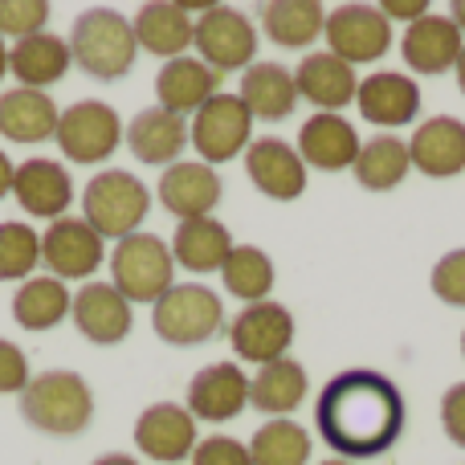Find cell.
<instances>
[{
    "mask_svg": "<svg viewBox=\"0 0 465 465\" xmlns=\"http://www.w3.org/2000/svg\"><path fill=\"white\" fill-rule=\"evenodd\" d=\"M314 425L343 461L380 458L404 433V396L384 371L347 368L319 392Z\"/></svg>",
    "mask_w": 465,
    "mask_h": 465,
    "instance_id": "6da1fadb",
    "label": "cell"
},
{
    "mask_svg": "<svg viewBox=\"0 0 465 465\" xmlns=\"http://www.w3.org/2000/svg\"><path fill=\"white\" fill-rule=\"evenodd\" d=\"M21 417H25V425H33L37 433L78 437V433H86L90 420H94V392H90L86 380L70 368L41 371L21 392Z\"/></svg>",
    "mask_w": 465,
    "mask_h": 465,
    "instance_id": "7a4b0ae2",
    "label": "cell"
},
{
    "mask_svg": "<svg viewBox=\"0 0 465 465\" xmlns=\"http://www.w3.org/2000/svg\"><path fill=\"white\" fill-rule=\"evenodd\" d=\"M139 54L135 29L114 8H86L70 29V57L94 82H119L131 74Z\"/></svg>",
    "mask_w": 465,
    "mask_h": 465,
    "instance_id": "3957f363",
    "label": "cell"
},
{
    "mask_svg": "<svg viewBox=\"0 0 465 465\" xmlns=\"http://www.w3.org/2000/svg\"><path fill=\"white\" fill-rule=\"evenodd\" d=\"M152 213V193L135 172L123 168H106L94 180H86L82 193V221L98 232L103 241H123L131 232H139V225Z\"/></svg>",
    "mask_w": 465,
    "mask_h": 465,
    "instance_id": "277c9868",
    "label": "cell"
},
{
    "mask_svg": "<svg viewBox=\"0 0 465 465\" xmlns=\"http://www.w3.org/2000/svg\"><path fill=\"white\" fill-rule=\"evenodd\" d=\"M111 286L119 290L131 306L135 302L155 306L176 286V257H172L168 241L155 237V232H131V237L114 241Z\"/></svg>",
    "mask_w": 465,
    "mask_h": 465,
    "instance_id": "5b68a950",
    "label": "cell"
},
{
    "mask_svg": "<svg viewBox=\"0 0 465 465\" xmlns=\"http://www.w3.org/2000/svg\"><path fill=\"white\" fill-rule=\"evenodd\" d=\"M225 306L221 294L201 282H176L160 302L152 306V331L168 347H201L221 335Z\"/></svg>",
    "mask_w": 465,
    "mask_h": 465,
    "instance_id": "8992f818",
    "label": "cell"
},
{
    "mask_svg": "<svg viewBox=\"0 0 465 465\" xmlns=\"http://www.w3.org/2000/svg\"><path fill=\"white\" fill-rule=\"evenodd\" d=\"M193 49L201 54V62L217 74L249 70V65L257 62V25L249 21L241 8L213 5L209 13L196 16Z\"/></svg>",
    "mask_w": 465,
    "mask_h": 465,
    "instance_id": "52a82bcc",
    "label": "cell"
},
{
    "mask_svg": "<svg viewBox=\"0 0 465 465\" xmlns=\"http://www.w3.org/2000/svg\"><path fill=\"white\" fill-rule=\"evenodd\" d=\"M123 119L114 106H106L103 98H82V103L65 106L57 119V147L65 152V160L74 163H103L119 152L123 143Z\"/></svg>",
    "mask_w": 465,
    "mask_h": 465,
    "instance_id": "ba28073f",
    "label": "cell"
},
{
    "mask_svg": "<svg viewBox=\"0 0 465 465\" xmlns=\"http://www.w3.org/2000/svg\"><path fill=\"white\" fill-rule=\"evenodd\" d=\"M188 143L201 152V163H229L253 143V114L237 94H213L188 123Z\"/></svg>",
    "mask_w": 465,
    "mask_h": 465,
    "instance_id": "9c48e42d",
    "label": "cell"
},
{
    "mask_svg": "<svg viewBox=\"0 0 465 465\" xmlns=\"http://www.w3.org/2000/svg\"><path fill=\"white\" fill-rule=\"evenodd\" d=\"M327 54L343 57L347 65L380 62L392 49V21L380 13V5H339L327 13Z\"/></svg>",
    "mask_w": 465,
    "mask_h": 465,
    "instance_id": "30bf717a",
    "label": "cell"
},
{
    "mask_svg": "<svg viewBox=\"0 0 465 465\" xmlns=\"http://www.w3.org/2000/svg\"><path fill=\"white\" fill-rule=\"evenodd\" d=\"M229 343L241 360L257 363V368H265V363H273V360H286L290 343H294V314L282 302H270V298L253 302L232 319Z\"/></svg>",
    "mask_w": 465,
    "mask_h": 465,
    "instance_id": "8fae6325",
    "label": "cell"
},
{
    "mask_svg": "<svg viewBox=\"0 0 465 465\" xmlns=\"http://www.w3.org/2000/svg\"><path fill=\"white\" fill-rule=\"evenodd\" d=\"M106 253V241L82 217H62L41 232V262L49 265V278L57 282H86L98 273Z\"/></svg>",
    "mask_w": 465,
    "mask_h": 465,
    "instance_id": "7c38bea8",
    "label": "cell"
},
{
    "mask_svg": "<svg viewBox=\"0 0 465 465\" xmlns=\"http://www.w3.org/2000/svg\"><path fill=\"white\" fill-rule=\"evenodd\" d=\"M245 172L253 180V188L270 201H298L306 193V163L298 155V147H290L286 139L265 135L253 139L245 147Z\"/></svg>",
    "mask_w": 465,
    "mask_h": 465,
    "instance_id": "4fadbf2b",
    "label": "cell"
},
{
    "mask_svg": "<svg viewBox=\"0 0 465 465\" xmlns=\"http://www.w3.org/2000/svg\"><path fill=\"white\" fill-rule=\"evenodd\" d=\"M135 445L143 458L163 461V465H176L184 458H193L196 450V420L188 409L172 401L160 404H147L135 420Z\"/></svg>",
    "mask_w": 465,
    "mask_h": 465,
    "instance_id": "5bb4252c",
    "label": "cell"
},
{
    "mask_svg": "<svg viewBox=\"0 0 465 465\" xmlns=\"http://www.w3.org/2000/svg\"><path fill=\"white\" fill-rule=\"evenodd\" d=\"M155 196L172 217L201 221L213 217V209L221 204V176L201 160H180L163 168V176L155 180Z\"/></svg>",
    "mask_w": 465,
    "mask_h": 465,
    "instance_id": "9a60e30c",
    "label": "cell"
},
{
    "mask_svg": "<svg viewBox=\"0 0 465 465\" xmlns=\"http://www.w3.org/2000/svg\"><path fill=\"white\" fill-rule=\"evenodd\" d=\"M70 319L94 347H114L131 335V302L111 282H86L70 302Z\"/></svg>",
    "mask_w": 465,
    "mask_h": 465,
    "instance_id": "2e32d148",
    "label": "cell"
},
{
    "mask_svg": "<svg viewBox=\"0 0 465 465\" xmlns=\"http://www.w3.org/2000/svg\"><path fill=\"white\" fill-rule=\"evenodd\" d=\"M249 404V376L237 368V363L221 360L201 368L193 380H188V412L193 420H232L241 417Z\"/></svg>",
    "mask_w": 465,
    "mask_h": 465,
    "instance_id": "e0dca14e",
    "label": "cell"
},
{
    "mask_svg": "<svg viewBox=\"0 0 465 465\" xmlns=\"http://www.w3.org/2000/svg\"><path fill=\"white\" fill-rule=\"evenodd\" d=\"M13 196L29 217H41L54 225L74 204V180L65 172V163H57V160H25V163H16Z\"/></svg>",
    "mask_w": 465,
    "mask_h": 465,
    "instance_id": "ac0fdd59",
    "label": "cell"
},
{
    "mask_svg": "<svg viewBox=\"0 0 465 465\" xmlns=\"http://www.w3.org/2000/svg\"><path fill=\"white\" fill-rule=\"evenodd\" d=\"M409 160L420 176L450 180L465 172V123L453 114L425 119L409 139Z\"/></svg>",
    "mask_w": 465,
    "mask_h": 465,
    "instance_id": "d6986e66",
    "label": "cell"
},
{
    "mask_svg": "<svg viewBox=\"0 0 465 465\" xmlns=\"http://www.w3.org/2000/svg\"><path fill=\"white\" fill-rule=\"evenodd\" d=\"M123 143L147 168H172V163H180V152L188 147V119L163 111V106H147L127 123Z\"/></svg>",
    "mask_w": 465,
    "mask_h": 465,
    "instance_id": "ffe728a7",
    "label": "cell"
},
{
    "mask_svg": "<svg viewBox=\"0 0 465 465\" xmlns=\"http://www.w3.org/2000/svg\"><path fill=\"white\" fill-rule=\"evenodd\" d=\"M294 86L298 98H306L311 106H319V114H339L347 103H355L360 94V78H355V65H347L335 54H306L294 70Z\"/></svg>",
    "mask_w": 465,
    "mask_h": 465,
    "instance_id": "44dd1931",
    "label": "cell"
},
{
    "mask_svg": "<svg viewBox=\"0 0 465 465\" xmlns=\"http://www.w3.org/2000/svg\"><path fill=\"white\" fill-rule=\"evenodd\" d=\"M355 106H360V114L368 123H376V127H409L420 114V86L409 74L376 70L360 82Z\"/></svg>",
    "mask_w": 465,
    "mask_h": 465,
    "instance_id": "7402d4cb",
    "label": "cell"
},
{
    "mask_svg": "<svg viewBox=\"0 0 465 465\" xmlns=\"http://www.w3.org/2000/svg\"><path fill=\"white\" fill-rule=\"evenodd\" d=\"M360 131L343 114H311L298 131V155L306 168L319 172H347L360 160Z\"/></svg>",
    "mask_w": 465,
    "mask_h": 465,
    "instance_id": "603a6c76",
    "label": "cell"
},
{
    "mask_svg": "<svg viewBox=\"0 0 465 465\" xmlns=\"http://www.w3.org/2000/svg\"><path fill=\"white\" fill-rule=\"evenodd\" d=\"M461 29L450 21V16H420V21H412L409 29H404L401 37V57L409 62V70L417 74H450L458 70V57H461Z\"/></svg>",
    "mask_w": 465,
    "mask_h": 465,
    "instance_id": "cb8c5ba5",
    "label": "cell"
},
{
    "mask_svg": "<svg viewBox=\"0 0 465 465\" xmlns=\"http://www.w3.org/2000/svg\"><path fill=\"white\" fill-rule=\"evenodd\" d=\"M131 29H135V41L143 54H155V57H163V62H172V57H184L188 49H193L196 21L176 0H147V5H139Z\"/></svg>",
    "mask_w": 465,
    "mask_h": 465,
    "instance_id": "d4e9b609",
    "label": "cell"
},
{
    "mask_svg": "<svg viewBox=\"0 0 465 465\" xmlns=\"http://www.w3.org/2000/svg\"><path fill=\"white\" fill-rule=\"evenodd\" d=\"M217 86H221V74L209 70L201 57H188V54L172 57V62H163L160 74H155V98H160L155 106L188 119V114L201 111L213 94H221Z\"/></svg>",
    "mask_w": 465,
    "mask_h": 465,
    "instance_id": "484cf974",
    "label": "cell"
},
{
    "mask_svg": "<svg viewBox=\"0 0 465 465\" xmlns=\"http://www.w3.org/2000/svg\"><path fill=\"white\" fill-rule=\"evenodd\" d=\"M57 103L45 90H25L13 86L0 94V135L8 143H45L57 135Z\"/></svg>",
    "mask_w": 465,
    "mask_h": 465,
    "instance_id": "4316f807",
    "label": "cell"
},
{
    "mask_svg": "<svg viewBox=\"0 0 465 465\" xmlns=\"http://www.w3.org/2000/svg\"><path fill=\"white\" fill-rule=\"evenodd\" d=\"M70 41H62L57 33H33L21 37L8 49V74L21 82L25 90H45L54 82H62L70 74Z\"/></svg>",
    "mask_w": 465,
    "mask_h": 465,
    "instance_id": "83f0119b",
    "label": "cell"
},
{
    "mask_svg": "<svg viewBox=\"0 0 465 465\" xmlns=\"http://www.w3.org/2000/svg\"><path fill=\"white\" fill-rule=\"evenodd\" d=\"M237 98L245 103V111L253 119H290L298 106V86L294 74L286 70L282 62H253L245 74H241V90Z\"/></svg>",
    "mask_w": 465,
    "mask_h": 465,
    "instance_id": "f1b7e54d",
    "label": "cell"
},
{
    "mask_svg": "<svg viewBox=\"0 0 465 465\" xmlns=\"http://www.w3.org/2000/svg\"><path fill=\"white\" fill-rule=\"evenodd\" d=\"M306 392H311L306 368L298 360H290V355L257 368V376L249 380V404L257 412H265L270 420H286L306 401Z\"/></svg>",
    "mask_w": 465,
    "mask_h": 465,
    "instance_id": "f546056e",
    "label": "cell"
},
{
    "mask_svg": "<svg viewBox=\"0 0 465 465\" xmlns=\"http://www.w3.org/2000/svg\"><path fill=\"white\" fill-rule=\"evenodd\" d=\"M232 253V237L217 217H201V221H180L176 237H172V257L176 265L193 273H221V265Z\"/></svg>",
    "mask_w": 465,
    "mask_h": 465,
    "instance_id": "4dcf8cb0",
    "label": "cell"
},
{
    "mask_svg": "<svg viewBox=\"0 0 465 465\" xmlns=\"http://www.w3.org/2000/svg\"><path fill=\"white\" fill-rule=\"evenodd\" d=\"M262 29L273 45L306 49L327 29V8L319 0H270L262 5Z\"/></svg>",
    "mask_w": 465,
    "mask_h": 465,
    "instance_id": "1f68e13d",
    "label": "cell"
},
{
    "mask_svg": "<svg viewBox=\"0 0 465 465\" xmlns=\"http://www.w3.org/2000/svg\"><path fill=\"white\" fill-rule=\"evenodd\" d=\"M70 302L74 298L65 290V282L49 278V273H33L13 294V319L25 331H54L57 322L70 319Z\"/></svg>",
    "mask_w": 465,
    "mask_h": 465,
    "instance_id": "d6a6232c",
    "label": "cell"
},
{
    "mask_svg": "<svg viewBox=\"0 0 465 465\" xmlns=\"http://www.w3.org/2000/svg\"><path fill=\"white\" fill-rule=\"evenodd\" d=\"M355 184L368 188V193H392L404 184V176L412 172L409 160V143L396 135H376L360 147V160H355Z\"/></svg>",
    "mask_w": 465,
    "mask_h": 465,
    "instance_id": "836d02e7",
    "label": "cell"
},
{
    "mask_svg": "<svg viewBox=\"0 0 465 465\" xmlns=\"http://www.w3.org/2000/svg\"><path fill=\"white\" fill-rule=\"evenodd\" d=\"M221 282L232 298H241L245 306L265 302L273 290V262L265 249L257 245H232L229 262L221 265Z\"/></svg>",
    "mask_w": 465,
    "mask_h": 465,
    "instance_id": "e575fe53",
    "label": "cell"
},
{
    "mask_svg": "<svg viewBox=\"0 0 465 465\" xmlns=\"http://www.w3.org/2000/svg\"><path fill=\"white\" fill-rule=\"evenodd\" d=\"M253 465H306L311 461V433L294 420H265L249 441Z\"/></svg>",
    "mask_w": 465,
    "mask_h": 465,
    "instance_id": "d590c367",
    "label": "cell"
},
{
    "mask_svg": "<svg viewBox=\"0 0 465 465\" xmlns=\"http://www.w3.org/2000/svg\"><path fill=\"white\" fill-rule=\"evenodd\" d=\"M41 262V237L25 221H0V282H29Z\"/></svg>",
    "mask_w": 465,
    "mask_h": 465,
    "instance_id": "8d00e7d4",
    "label": "cell"
},
{
    "mask_svg": "<svg viewBox=\"0 0 465 465\" xmlns=\"http://www.w3.org/2000/svg\"><path fill=\"white\" fill-rule=\"evenodd\" d=\"M49 5L45 0H0V37H33L45 33Z\"/></svg>",
    "mask_w": 465,
    "mask_h": 465,
    "instance_id": "74e56055",
    "label": "cell"
},
{
    "mask_svg": "<svg viewBox=\"0 0 465 465\" xmlns=\"http://www.w3.org/2000/svg\"><path fill=\"white\" fill-rule=\"evenodd\" d=\"M433 294L445 306H465V249H450L433 265Z\"/></svg>",
    "mask_w": 465,
    "mask_h": 465,
    "instance_id": "f35d334b",
    "label": "cell"
},
{
    "mask_svg": "<svg viewBox=\"0 0 465 465\" xmlns=\"http://www.w3.org/2000/svg\"><path fill=\"white\" fill-rule=\"evenodd\" d=\"M193 465H253V461H249V445L232 441L225 433H213L204 441H196Z\"/></svg>",
    "mask_w": 465,
    "mask_h": 465,
    "instance_id": "ab89813d",
    "label": "cell"
},
{
    "mask_svg": "<svg viewBox=\"0 0 465 465\" xmlns=\"http://www.w3.org/2000/svg\"><path fill=\"white\" fill-rule=\"evenodd\" d=\"M29 360L13 339H0V396H21L29 388Z\"/></svg>",
    "mask_w": 465,
    "mask_h": 465,
    "instance_id": "60d3db41",
    "label": "cell"
},
{
    "mask_svg": "<svg viewBox=\"0 0 465 465\" xmlns=\"http://www.w3.org/2000/svg\"><path fill=\"white\" fill-rule=\"evenodd\" d=\"M441 429L453 445L465 450V384H453L450 392L441 396Z\"/></svg>",
    "mask_w": 465,
    "mask_h": 465,
    "instance_id": "b9f144b4",
    "label": "cell"
},
{
    "mask_svg": "<svg viewBox=\"0 0 465 465\" xmlns=\"http://www.w3.org/2000/svg\"><path fill=\"white\" fill-rule=\"evenodd\" d=\"M380 13L388 16V21H420V16H429V5L425 0H388V5H380Z\"/></svg>",
    "mask_w": 465,
    "mask_h": 465,
    "instance_id": "7bdbcfd3",
    "label": "cell"
},
{
    "mask_svg": "<svg viewBox=\"0 0 465 465\" xmlns=\"http://www.w3.org/2000/svg\"><path fill=\"white\" fill-rule=\"evenodd\" d=\"M13 176H16V163L8 160L5 152H0V201H5V196L13 193Z\"/></svg>",
    "mask_w": 465,
    "mask_h": 465,
    "instance_id": "ee69618b",
    "label": "cell"
},
{
    "mask_svg": "<svg viewBox=\"0 0 465 465\" xmlns=\"http://www.w3.org/2000/svg\"><path fill=\"white\" fill-rule=\"evenodd\" d=\"M90 465H139L131 453H106V458H98V461H90Z\"/></svg>",
    "mask_w": 465,
    "mask_h": 465,
    "instance_id": "f6af8a7d",
    "label": "cell"
},
{
    "mask_svg": "<svg viewBox=\"0 0 465 465\" xmlns=\"http://www.w3.org/2000/svg\"><path fill=\"white\" fill-rule=\"evenodd\" d=\"M450 21H453V25H458V29L465 33V0H458V5L450 8Z\"/></svg>",
    "mask_w": 465,
    "mask_h": 465,
    "instance_id": "bcb514c9",
    "label": "cell"
},
{
    "mask_svg": "<svg viewBox=\"0 0 465 465\" xmlns=\"http://www.w3.org/2000/svg\"><path fill=\"white\" fill-rule=\"evenodd\" d=\"M5 74H8V45H5V37H0V82H5Z\"/></svg>",
    "mask_w": 465,
    "mask_h": 465,
    "instance_id": "7dc6e473",
    "label": "cell"
},
{
    "mask_svg": "<svg viewBox=\"0 0 465 465\" xmlns=\"http://www.w3.org/2000/svg\"><path fill=\"white\" fill-rule=\"evenodd\" d=\"M453 74H458V86H461V94H465V45H461V57H458V70H453Z\"/></svg>",
    "mask_w": 465,
    "mask_h": 465,
    "instance_id": "c3c4849f",
    "label": "cell"
},
{
    "mask_svg": "<svg viewBox=\"0 0 465 465\" xmlns=\"http://www.w3.org/2000/svg\"><path fill=\"white\" fill-rule=\"evenodd\" d=\"M319 465H351V461H343V458H339V461H319Z\"/></svg>",
    "mask_w": 465,
    "mask_h": 465,
    "instance_id": "681fc988",
    "label": "cell"
},
{
    "mask_svg": "<svg viewBox=\"0 0 465 465\" xmlns=\"http://www.w3.org/2000/svg\"><path fill=\"white\" fill-rule=\"evenodd\" d=\"M461 355H465V335H461Z\"/></svg>",
    "mask_w": 465,
    "mask_h": 465,
    "instance_id": "f907efd6",
    "label": "cell"
}]
</instances>
